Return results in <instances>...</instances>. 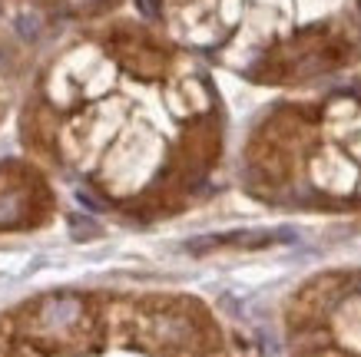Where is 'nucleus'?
Instances as JSON below:
<instances>
[{
	"instance_id": "1",
	"label": "nucleus",
	"mask_w": 361,
	"mask_h": 357,
	"mask_svg": "<svg viewBox=\"0 0 361 357\" xmlns=\"http://www.w3.org/2000/svg\"><path fill=\"white\" fill-rule=\"evenodd\" d=\"M275 242H292V235H279V232H235V235H202V238H189L186 251L202 255L209 249H222V245H235V249H265Z\"/></svg>"
}]
</instances>
